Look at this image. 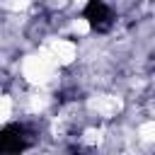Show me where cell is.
I'll use <instances>...</instances> for the list:
<instances>
[{
    "mask_svg": "<svg viewBox=\"0 0 155 155\" xmlns=\"http://www.w3.org/2000/svg\"><path fill=\"white\" fill-rule=\"evenodd\" d=\"M85 19H87L97 31H107V29L111 27L114 15H111V10H109V5H107L104 0H90L87 7H85Z\"/></svg>",
    "mask_w": 155,
    "mask_h": 155,
    "instance_id": "obj_1",
    "label": "cell"
}]
</instances>
